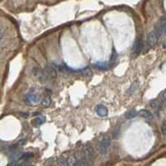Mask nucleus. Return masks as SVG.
<instances>
[{
	"label": "nucleus",
	"instance_id": "b1692460",
	"mask_svg": "<svg viewBox=\"0 0 166 166\" xmlns=\"http://www.w3.org/2000/svg\"><path fill=\"white\" fill-rule=\"evenodd\" d=\"M163 46H164L165 48H166V42H164V44H163Z\"/></svg>",
	"mask_w": 166,
	"mask_h": 166
},
{
	"label": "nucleus",
	"instance_id": "7ed1b4c3",
	"mask_svg": "<svg viewBox=\"0 0 166 166\" xmlns=\"http://www.w3.org/2000/svg\"><path fill=\"white\" fill-rule=\"evenodd\" d=\"M83 153L85 154V156L87 157V159H88L89 163H90L91 165H93V163H94V159H95V152H94V149L92 148L91 146H85L84 149H83Z\"/></svg>",
	"mask_w": 166,
	"mask_h": 166
},
{
	"label": "nucleus",
	"instance_id": "5701e85b",
	"mask_svg": "<svg viewBox=\"0 0 166 166\" xmlns=\"http://www.w3.org/2000/svg\"><path fill=\"white\" fill-rule=\"evenodd\" d=\"M15 164H16V163L12 162V163H9V164H8L7 166H15Z\"/></svg>",
	"mask_w": 166,
	"mask_h": 166
},
{
	"label": "nucleus",
	"instance_id": "4be33fe9",
	"mask_svg": "<svg viewBox=\"0 0 166 166\" xmlns=\"http://www.w3.org/2000/svg\"><path fill=\"white\" fill-rule=\"evenodd\" d=\"M2 37H3V32H2V30L0 29V40L2 39Z\"/></svg>",
	"mask_w": 166,
	"mask_h": 166
},
{
	"label": "nucleus",
	"instance_id": "a211bd4d",
	"mask_svg": "<svg viewBox=\"0 0 166 166\" xmlns=\"http://www.w3.org/2000/svg\"><path fill=\"white\" fill-rule=\"evenodd\" d=\"M96 67L103 69V68H106V67H107V64H106V63H97V64H96Z\"/></svg>",
	"mask_w": 166,
	"mask_h": 166
},
{
	"label": "nucleus",
	"instance_id": "2eb2a0df",
	"mask_svg": "<svg viewBox=\"0 0 166 166\" xmlns=\"http://www.w3.org/2000/svg\"><path fill=\"white\" fill-rule=\"evenodd\" d=\"M58 163H59L60 166H68L67 158H65V157H60L58 159Z\"/></svg>",
	"mask_w": 166,
	"mask_h": 166
},
{
	"label": "nucleus",
	"instance_id": "0eeeda50",
	"mask_svg": "<svg viewBox=\"0 0 166 166\" xmlns=\"http://www.w3.org/2000/svg\"><path fill=\"white\" fill-rule=\"evenodd\" d=\"M95 111H96V113L98 114L99 116H101V117H104V116H107V114H108V110H107V108L104 106V105H97L96 107H95Z\"/></svg>",
	"mask_w": 166,
	"mask_h": 166
},
{
	"label": "nucleus",
	"instance_id": "6e6552de",
	"mask_svg": "<svg viewBox=\"0 0 166 166\" xmlns=\"http://www.w3.org/2000/svg\"><path fill=\"white\" fill-rule=\"evenodd\" d=\"M142 48H143L142 39H138V40L134 42V53L136 55L140 54L141 51H142Z\"/></svg>",
	"mask_w": 166,
	"mask_h": 166
},
{
	"label": "nucleus",
	"instance_id": "393cba45",
	"mask_svg": "<svg viewBox=\"0 0 166 166\" xmlns=\"http://www.w3.org/2000/svg\"><path fill=\"white\" fill-rule=\"evenodd\" d=\"M165 106H166V101H165Z\"/></svg>",
	"mask_w": 166,
	"mask_h": 166
},
{
	"label": "nucleus",
	"instance_id": "20e7f679",
	"mask_svg": "<svg viewBox=\"0 0 166 166\" xmlns=\"http://www.w3.org/2000/svg\"><path fill=\"white\" fill-rule=\"evenodd\" d=\"M44 71L46 72L49 76V78L52 80V78H55L56 76H57V69L54 65H47L46 67L44 68Z\"/></svg>",
	"mask_w": 166,
	"mask_h": 166
},
{
	"label": "nucleus",
	"instance_id": "f8f14e48",
	"mask_svg": "<svg viewBox=\"0 0 166 166\" xmlns=\"http://www.w3.org/2000/svg\"><path fill=\"white\" fill-rule=\"evenodd\" d=\"M41 104H42L43 107H48V106H50V104H51V99H50V97H49V96L45 97V98L42 100V102H41Z\"/></svg>",
	"mask_w": 166,
	"mask_h": 166
},
{
	"label": "nucleus",
	"instance_id": "aec40b11",
	"mask_svg": "<svg viewBox=\"0 0 166 166\" xmlns=\"http://www.w3.org/2000/svg\"><path fill=\"white\" fill-rule=\"evenodd\" d=\"M160 98L165 102V101H166V91H164V92L161 93V94H160Z\"/></svg>",
	"mask_w": 166,
	"mask_h": 166
},
{
	"label": "nucleus",
	"instance_id": "9b49d317",
	"mask_svg": "<svg viewBox=\"0 0 166 166\" xmlns=\"http://www.w3.org/2000/svg\"><path fill=\"white\" fill-rule=\"evenodd\" d=\"M43 71H44V69H42V68H40L39 66H36V67L33 68V74H34V76H36L37 78H39L41 76V74H43Z\"/></svg>",
	"mask_w": 166,
	"mask_h": 166
},
{
	"label": "nucleus",
	"instance_id": "9d476101",
	"mask_svg": "<svg viewBox=\"0 0 166 166\" xmlns=\"http://www.w3.org/2000/svg\"><path fill=\"white\" fill-rule=\"evenodd\" d=\"M44 122H45V118L43 117V116H38V117H36L34 120H33V124H34L35 126L42 125Z\"/></svg>",
	"mask_w": 166,
	"mask_h": 166
},
{
	"label": "nucleus",
	"instance_id": "dca6fc26",
	"mask_svg": "<svg viewBox=\"0 0 166 166\" xmlns=\"http://www.w3.org/2000/svg\"><path fill=\"white\" fill-rule=\"evenodd\" d=\"M82 74H84L85 76H92V70H91L89 67H86L82 70Z\"/></svg>",
	"mask_w": 166,
	"mask_h": 166
},
{
	"label": "nucleus",
	"instance_id": "f257e3e1",
	"mask_svg": "<svg viewBox=\"0 0 166 166\" xmlns=\"http://www.w3.org/2000/svg\"><path fill=\"white\" fill-rule=\"evenodd\" d=\"M110 144H111V140L109 138L103 139V140L98 144V152L100 153L101 155H106Z\"/></svg>",
	"mask_w": 166,
	"mask_h": 166
},
{
	"label": "nucleus",
	"instance_id": "39448f33",
	"mask_svg": "<svg viewBox=\"0 0 166 166\" xmlns=\"http://www.w3.org/2000/svg\"><path fill=\"white\" fill-rule=\"evenodd\" d=\"M40 100V97H39L38 94L36 93H33V92H30L28 95H27V98H26V101H27V104H32V103H36Z\"/></svg>",
	"mask_w": 166,
	"mask_h": 166
},
{
	"label": "nucleus",
	"instance_id": "412c9836",
	"mask_svg": "<svg viewBox=\"0 0 166 166\" xmlns=\"http://www.w3.org/2000/svg\"><path fill=\"white\" fill-rule=\"evenodd\" d=\"M137 85H132V88H130V90H128V93H130V92H132V91H134V89H136L137 88Z\"/></svg>",
	"mask_w": 166,
	"mask_h": 166
},
{
	"label": "nucleus",
	"instance_id": "f3484780",
	"mask_svg": "<svg viewBox=\"0 0 166 166\" xmlns=\"http://www.w3.org/2000/svg\"><path fill=\"white\" fill-rule=\"evenodd\" d=\"M74 166H85L84 163L82 162V160H80V159L78 158V156H76V163H74Z\"/></svg>",
	"mask_w": 166,
	"mask_h": 166
},
{
	"label": "nucleus",
	"instance_id": "423d86ee",
	"mask_svg": "<svg viewBox=\"0 0 166 166\" xmlns=\"http://www.w3.org/2000/svg\"><path fill=\"white\" fill-rule=\"evenodd\" d=\"M157 42H158V35L156 34V32L155 31H153V32H150L148 35V44L150 45V46H155V45L157 44Z\"/></svg>",
	"mask_w": 166,
	"mask_h": 166
},
{
	"label": "nucleus",
	"instance_id": "f03ea898",
	"mask_svg": "<svg viewBox=\"0 0 166 166\" xmlns=\"http://www.w3.org/2000/svg\"><path fill=\"white\" fill-rule=\"evenodd\" d=\"M155 32L158 36H162V35L166 34V18H161L160 20L157 22L155 26Z\"/></svg>",
	"mask_w": 166,
	"mask_h": 166
},
{
	"label": "nucleus",
	"instance_id": "ddd939ff",
	"mask_svg": "<svg viewBox=\"0 0 166 166\" xmlns=\"http://www.w3.org/2000/svg\"><path fill=\"white\" fill-rule=\"evenodd\" d=\"M137 111L136 110H130V111H127L125 114H124V116H125L127 119H130V118H134L137 116Z\"/></svg>",
	"mask_w": 166,
	"mask_h": 166
},
{
	"label": "nucleus",
	"instance_id": "6ab92c4d",
	"mask_svg": "<svg viewBox=\"0 0 166 166\" xmlns=\"http://www.w3.org/2000/svg\"><path fill=\"white\" fill-rule=\"evenodd\" d=\"M161 132H162V134H164V136H166V124L163 123L162 126H161Z\"/></svg>",
	"mask_w": 166,
	"mask_h": 166
},
{
	"label": "nucleus",
	"instance_id": "1a4fd4ad",
	"mask_svg": "<svg viewBox=\"0 0 166 166\" xmlns=\"http://www.w3.org/2000/svg\"><path fill=\"white\" fill-rule=\"evenodd\" d=\"M140 115L142 116V117L148 119V120H152L153 119V114L151 113L150 111H148V110H141L140 111Z\"/></svg>",
	"mask_w": 166,
	"mask_h": 166
},
{
	"label": "nucleus",
	"instance_id": "4468645a",
	"mask_svg": "<svg viewBox=\"0 0 166 166\" xmlns=\"http://www.w3.org/2000/svg\"><path fill=\"white\" fill-rule=\"evenodd\" d=\"M160 103H159V101L157 100V99H154V100L151 101V107L154 109H159L160 108Z\"/></svg>",
	"mask_w": 166,
	"mask_h": 166
}]
</instances>
